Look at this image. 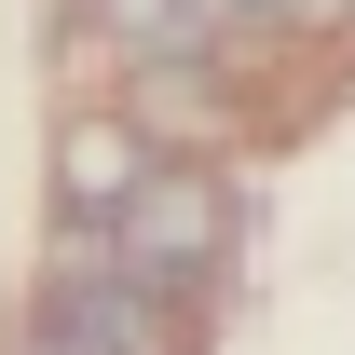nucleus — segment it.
Wrapping results in <instances>:
<instances>
[{"label":"nucleus","mask_w":355,"mask_h":355,"mask_svg":"<svg viewBox=\"0 0 355 355\" xmlns=\"http://www.w3.org/2000/svg\"><path fill=\"white\" fill-rule=\"evenodd\" d=\"M219 246H232V191L205 164H150L123 205H110V260H123L137 287H178V301H191V287L219 273Z\"/></svg>","instance_id":"obj_1"},{"label":"nucleus","mask_w":355,"mask_h":355,"mask_svg":"<svg viewBox=\"0 0 355 355\" xmlns=\"http://www.w3.org/2000/svg\"><path fill=\"white\" fill-rule=\"evenodd\" d=\"M42 314L69 328V342H96V355H191V301H178V287H137V273L55 287Z\"/></svg>","instance_id":"obj_2"},{"label":"nucleus","mask_w":355,"mask_h":355,"mask_svg":"<svg viewBox=\"0 0 355 355\" xmlns=\"http://www.w3.org/2000/svg\"><path fill=\"white\" fill-rule=\"evenodd\" d=\"M123 123H150V137H219L232 123V69L219 55H137V110Z\"/></svg>","instance_id":"obj_3"},{"label":"nucleus","mask_w":355,"mask_h":355,"mask_svg":"<svg viewBox=\"0 0 355 355\" xmlns=\"http://www.w3.org/2000/svg\"><path fill=\"white\" fill-rule=\"evenodd\" d=\"M137 178H150V150H137V123H123V110H96V123H69V137H55V191H69V219H110Z\"/></svg>","instance_id":"obj_4"},{"label":"nucleus","mask_w":355,"mask_h":355,"mask_svg":"<svg viewBox=\"0 0 355 355\" xmlns=\"http://www.w3.org/2000/svg\"><path fill=\"white\" fill-rule=\"evenodd\" d=\"M83 14H96V42H123V55H205L219 42L205 0H83Z\"/></svg>","instance_id":"obj_5"},{"label":"nucleus","mask_w":355,"mask_h":355,"mask_svg":"<svg viewBox=\"0 0 355 355\" xmlns=\"http://www.w3.org/2000/svg\"><path fill=\"white\" fill-rule=\"evenodd\" d=\"M246 28H342V0H246Z\"/></svg>","instance_id":"obj_6"},{"label":"nucleus","mask_w":355,"mask_h":355,"mask_svg":"<svg viewBox=\"0 0 355 355\" xmlns=\"http://www.w3.org/2000/svg\"><path fill=\"white\" fill-rule=\"evenodd\" d=\"M14 355H96V342H69V328H55V314H42V328H28V342H14Z\"/></svg>","instance_id":"obj_7"},{"label":"nucleus","mask_w":355,"mask_h":355,"mask_svg":"<svg viewBox=\"0 0 355 355\" xmlns=\"http://www.w3.org/2000/svg\"><path fill=\"white\" fill-rule=\"evenodd\" d=\"M342 14H355V0H342Z\"/></svg>","instance_id":"obj_8"}]
</instances>
